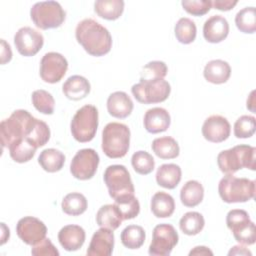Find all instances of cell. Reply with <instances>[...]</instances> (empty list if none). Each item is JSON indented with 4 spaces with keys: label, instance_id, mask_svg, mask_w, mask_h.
I'll use <instances>...</instances> for the list:
<instances>
[{
    "label": "cell",
    "instance_id": "obj_1",
    "mask_svg": "<svg viewBox=\"0 0 256 256\" xmlns=\"http://www.w3.org/2000/svg\"><path fill=\"white\" fill-rule=\"evenodd\" d=\"M43 121L33 117L27 110H15L0 124L2 147H9L14 141L26 139L36 148L40 147L43 137Z\"/></svg>",
    "mask_w": 256,
    "mask_h": 256
},
{
    "label": "cell",
    "instance_id": "obj_2",
    "mask_svg": "<svg viewBox=\"0 0 256 256\" xmlns=\"http://www.w3.org/2000/svg\"><path fill=\"white\" fill-rule=\"evenodd\" d=\"M75 36L77 42L92 56H104L111 50L110 32L94 19L86 18L80 21L76 26Z\"/></svg>",
    "mask_w": 256,
    "mask_h": 256
},
{
    "label": "cell",
    "instance_id": "obj_3",
    "mask_svg": "<svg viewBox=\"0 0 256 256\" xmlns=\"http://www.w3.org/2000/svg\"><path fill=\"white\" fill-rule=\"evenodd\" d=\"M256 148L250 145H237L221 151L217 156V164L221 172L234 174L242 168L256 169Z\"/></svg>",
    "mask_w": 256,
    "mask_h": 256
},
{
    "label": "cell",
    "instance_id": "obj_4",
    "mask_svg": "<svg viewBox=\"0 0 256 256\" xmlns=\"http://www.w3.org/2000/svg\"><path fill=\"white\" fill-rule=\"evenodd\" d=\"M130 145V130L127 125L118 122L108 123L102 131V150L109 158L124 157Z\"/></svg>",
    "mask_w": 256,
    "mask_h": 256
},
{
    "label": "cell",
    "instance_id": "obj_5",
    "mask_svg": "<svg viewBox=\"0 0 256 256\" xmlns=\"http://www.w3.org/2000/svg\"><path fill=\"white\" fill-rule=\"evenodd\" d=\"M218 192L226 203H243L255 197V181L226 174L218 184Z\"/></svg>",
    "mask_w": 256,
    "mask_h": 256
},
{
    "label": "cell",
    "instance_id": "obj_6",
    "mask_svg": "<svg viewBox=\"0 0 256 256\" xmlns=\"http://www.w3.org/2000/svg\"><path fill=\"white\" fill-rule=\"evenodd\" d=\"M98 128V110L94 105H84L74 114L70 129L73 138L85 143L91 141L96 134Z\"/></svg>",
    "mask_w": 256,
    "mask_h": 256
},
{
    "label": "cell",
    "instance_id": "obj_7",
    "mask_svg": "<svg viewBox=\"0 0 256 256\" xmlns=\"http://www.w3.org/2000/svg\"><path fill=\"white\" fill-rule=\"evenodd\" d=\"M30 17L37 28L47 30L60 27L65 20L66 13L58 2L42 1L31 7Z\"/></svg>",
    "mask_w": 256,
    "mask_h": 256
},
{
    "label": "cell",
    "instance_id": "obj_8",
    "mask_svg": "<svg viewBox=\"0 0 256 256\" xmlns=\"http://www.w3.org/2000/svg\"><path fill=\"white\" fill-rule=\"evenodd\" d=\"M134 98L142 104H154L165 101L171 92L170 84L164 79L141 80L131 88Z\"/></svg>",
    "mask_w": 256,
    "mask_h": 256
},
{
    "label": "cell",
    "instance_id": "obj_9",
    "mask_svg": "<svg viewBox=\"0 0 256 256\" xmlns=\"http://www.w3.org/2000/svg\"><path fill=\"white\" fill-rule=\"evenodd\" d=\"M227 227L232 230L234 238L242 245H252L256 241L255 224L249 214L242 209H233L226 216Z\"/></svg>",
    "mask_w": 256,
    "mask_h": 256
},
{
    "label": "cell",
    "instance_id": "obj_10",
    "mask_svg": "<svg viewBox=\"0 0 256 256\" xmlns=\"http://www.w3.org/2000/svg\"><path fill=\"white\" fill-rule=\"evenodd\" d=\"M111 198L116 199L127 194H134V185L130 174L124 165H110L106 168L103 175Z\"/></svg>",
    "mask_w": 256,
    "mask_h": 256
},
{
    "label": "cell",
    "instance_id": "obj_11",
    "mask_svg": "<svg viewBox=\"0 0 256 256\" xmlns=\"http://www.w3.org/2000/svg\"><path fill=\"white\" fill-rule=\"evenodd\" d=\"M179 236L171 224H158L153 229L149 254L152 256H167L177 245Z\"/></svg>",
    "mask_w": 256,
    "mask_h": 256
},
{
    "label": "cell",
    "instance_id": "obj_12",
    "mask_svg": "<svg viewBox=\"0 0 256 256\" xmlns=\"http://www.w3.org/2000/svg\"><path fill=\"white\" fill-rule=\"evenodd\" d=\"M99 161V155L94 149H81L72 158L70 172L78 180H89L95 175Z\"/></svg>",
    "mask_w": 256,
    "mask_h": 256
},
{
    "label": "cell",
    "instance_id": "obj_13",
    "mask_svg": "<svg viewBox=\"0 0 256 256\" xmlns=\"http://www.w3.org/2000/svg\"><path fill=\"white\" fill-rule=\"evenodd\" d=\"M68 69L66 58L57 52L46 53L40 61L39 74L41 79L50 84L59 82Z\"/></svg>",
    "mask_w": 256,
    "mask_h": 256
},
{
    "label": "cell",
    "instance_id": "obj_14",
    "mask_svg": "<svg viewBox=\"0 0 256 256\" xmlns=\"http://www.w3.org/2000/svg\"><path fill=\"white\" fill-rule=\"evenodd\" d=\"M43 35L28 26L20 28L14 35V45L17 51L25 57L36 55L43 47Z\"/></svg>",
    "mask_w": 256,
    "mask_h": 256
},
{
    "label": "cell",
    "instance_id": "obj_15",
    "mask_svg": "<svg viewBox=\"0 0 256 256\" xmlns=\"http://www.w3.org/2000/svg\"><path fill=\"white\" fill-rule=\"evenodd\" d=\"M16 233L24 243L33 246L46 237L47 227L38 218L26 216L18 221Z\"/></svg>",
    "mask_w": 256,
    "mask_h": 256
},
{
    "label": "cell",
    "instance_id": "obj_16",
    "mask_svg": "<svg viewBox=\"0 0 256 256\" xmlns=\"http://www.w3.org/2000/svg\"><path fill=\"white\" fill-rule=\"evenodd\" d=\"M201 131L207 141L221 143L230 136L231 126L225 117L221 115H211L204 121Z\"/></svg>",
    "mask_w": 256,
    "mask_h": 256
},
{
    "label": "cell",
    "instance_id": "obj_17",
    "mask_svg": "<svg viewBox=\"0 0 256 256\" xmlns=\"http://www.w3.org/2000/svg\"><path fill=\"white\" fill-rule=\"evenodd\" d=\"M114 248L113 230L101 227L92 236L87 255L89 256H109Z\"/></svg>",
    "mask_w": 256,
    "mask_h": 256
},
{
    "label": "cell",
    "instance_id": "obj_18",
    "mask_svg": "<svg viewBox=\"0 0 256 256\" xmlns=\"http://www.w3.org/2000/svg\"><path fill=\"white\" fill-rule=\"evenodd\" d=\"M171 123L169 112L162 107H154L145 112L143 124L147 132L157 134L166 131Z\"/></svg>",
    "mask_w": 256,
    "mask_h": 256
},
{
    "label": "cell",
    "instance_id": "obj_19",
    "mask_svg": "<svg viewBox=\"0 0 256 256\" xmlns=\"http://www.w3.org/2000/svg\"><path fill=\"white\" fill-rule=\"evenodd\" d=\"M229 33V24L226 18L221 15L209 17L203 25V36L207 42L220 43Z\"/></svg>",
    "mask_w": 256,
    "mask_h": 256
},
{
    "label": "cell",
    "instance_id": "obj_20",
    "mask_svg": "<svg viewBox=\"0 0 256 256\" xmlns=\"http://www.w3.org/2000/svg\"><path fill=\"white\" fill-rule=\"evenodd\" d=\"M86 234L84 229L79 225H66L58 233L60 245L66 251H76L80 249L85 242Z\"/></svg>",
    "mask_w": 256,
    "mask_h": 256
},
{
    "label": "cell",
    "instance_id": "obj_21",
    "mask_svg": "<svg viewBox=\"0 0 256 256\" xmlns=\"http://www.w3.org/2000/svg\"><path fill=\"white\" fill-rule=\"evenodd\" d=\"M133 102L127 93L116 91L109 95L107 99L108 113L115 118L123 119L128 117L133 110Z\"/></svg>",
    "mask_w": 256,
    "mask_h": 256
},
{
    "label": "cell",
    "instance_id": "obj_22",
    "mask_svg": "<svg viewBox=\"0 0 256 256\" xmlns=\"http://www.w3.org/2000/svg\"><path fill=\"white\" fill-rule=\"evenodd\" d=\"M62 90L68 99L78 101L85 98L90 93L91 86L85 77L72 75L64 82Z\"/></svg>",
    "mask_w": 256,
    "mask_h": 256
},
{
    "label": "cell",
    "instance_id": "obj_23",
    "mask_svg": "<svg viewBox=\"0 0 256 256\" xmlns=\"http://www.w3.org/2000/svg\"><path fill=\"white\" fill-rule=\"evenodd\" d=\"M203 75L204 78L210 83L223 84L230 78L231 67L224 60H211L205 65Z\"/></svg>",
    "mask_w": 256,
    "mask_h": 256
},
{
    "label": "cell",
    "instance_id": "obj_24",
    "mask_svg": "<svg viewBox=\"0 0 256 256\" xmlns=\"http://www.w3.org/2000/svg\"><path fill=\"white\" fill-rule=\"evenodd\" d=\"M181 168L174 164L168 163L161 165L156 172L157 184L166 189H174L181 181Z\"/></svg>",
    "mask_w": 256,
    "mask_h": 256
},
{
    "label": "cell",
    "instance_id": "obj_25",
    "mask_svg": "<svg viewBox=\"0 0 256 256\" xmlns=\"http://www.w3.org/2000/svg\"><path fill=\"white\" fill-rule=\"evenodd\" d=\"M122 220V215L115 204L101 206L96 214L97 225L110 230H116L121 225Z\"/></svg>",
    "mask_w": 256,
    "mask_h": 256
},
{
    "label": "cell",
    "instance_id": "obj_26",
    "mask_svg": "<svg viewBox=\"0 0 256 256\" xmlns=\"http://www.w3.org/2000/svg\"><path fill=\"white\" fill-rule=\"evenodd\" d=\"M151 211L157 218L170 217L175 210L174 198L163 191L156 192L151 199Z\"/></svg>",
    "mask_w": 256,
    "mask_h": 256
},
{
    "label": "cell",
    "instance_id": "obj_27",
    "mask_svg": "<svg viewBox=\"0 0 256 256\" xmlns=\"http://www.w3.org/2000/svg\"><path fill=\"white\" fill-rule=\"evenodd\" d=\"M204 198V188L196 180L187 181L180 191V200L186 207H195L199 205Z\"/></svg>",
    "mask_w": 256,
    "mask_h": 256
},
{
    "label": "cell",
    "instance_id": "obj_28",
    "mask_svg": "<svg viewBox=\"0 0 256 256\" xmlns=\"http://www.w3.org/2000/svg\"><path fill=\"white\" fill-rule=\"evenodd\" d=\"M38 163L46 172H58L64 166L65 155L60 150L55 148H47L40 153Z\"/></svg>",
    "mask_w": 256,
    "mask_h": 256
},
{
    "label": "cell",
    "instance_id": "obj_29",
    "mask_svg": "<svg viewBox=\"0 0 256 256\" xmlns=\"http://www.w3.org/2000/svg\"><path fill=\"white\" fill-rule=\"evenodd\" d=\"M151 148L155 155L161 159H174L178 157L180 152L177 141L170 136L154 139L151 144Z\"/></svg>",
    "mask_w": 256,
    "mask_h": 256
},
{
    "label": "cell",
    "instance_id": "obj_30",
    "mask_svg": "<svg viewBox=\"0 0 256 256\" xmlns=\"http://www.w3.org/2000/svg\"><path fill=\"white\" fill-rule=\"evenodd\" d=\"M96 14L106 20L118 19L124 11V1L122 0H97L94 3Z\"/></svg>",
    "mask_w": 256,
    "mask_h": 256
},
{
    "label": "cell",
    "instance_id": "obj_31",
    "mask_svg": "<svg viewBox=\"0 0 256 256\" xmlns=\"http://www.w3.org/2000/svg\"><path fill=\"white\" fill-rule=\"evenodd\" d=\"M10 157L17 163H25L30 161L35 153L36 147L26 139H19L14 141L9 147Z\"/></svg>",
    "mask_w": 256,
    "mask_h": 256
},
{
    "label": "cell",
    "instance_id": "obj_32",
    "mask_svg": "<svg viewBox=\"0 0 256 256\" xmlns=\"http://www.w3.org/2000/svg\"><path fill=\"white\" fill-rule=\"evenodd\" d=\"M88 203L86 197L78 192L67 194L61 203V208L64 213L71 216H78L83 214L87 209Z\"/></svg>",
    "mask_w": 256,
    "mask_h": 256
},
{
    "label": "cell",
    "instance_id": "obj_33",
    "mask_svg": "<svg viewBox=\"0 0 256 256\" xmlns=\"http://www.w3.org/2000/svg\"><path fill=\"white\" fill-rule=\"evenodd\" d=\"M205 225L204 217L201 213L196 211H190L185 213L180 221H179V227L181 231L189 236L197 235L200 233Z\"/></svg>",
    "mask_w": 256,
    "mask_h": 256
},
{
    "label": "cell",
    "instance_id": "obj_34",
    "mask_svg": "<svg viewBox=\"0 0 256 256\" xmlns=\"http://www.w3.org/2000/svg\"><path fill=\"white\" fill-rule=\"evenodd\" d=\"M122 244L128 249L140 248L146 238L144 229L139 225H128L123 229L120 235Z\"/></svg>",
    "mask_w": 256,
    "mask_h": 256
},
{
    "label": "cell",
    "instance_id": "obj_35",
    "mask_svg": "<svg viewBox=\"0 0 256 256\" xmlns=\"http://www.w3.org/2000/svg\"><path fill=\"white\" fill-rule=\"evenodd\" d=\"M115 200V205L119 209L123 220L133 219L138 216L140 212V204L134 194H127L120 196Z\"/></svg>",
    "mask_w": 256,
    "mask_h": 256
},
{
    "label": "cell",
    "instance_id": "obj_36",
    "mask_svg": "<svg viewBox=\"0 0 256 256\" xmlns=\"http://www.w3.org/2000/svg\"><path fill=\"white\" fill-rule=\"evenodd\" d=\"M174 32L176 39L182 44H190L192 43L197 34V28L194 23L189 18L183 17L180 18L174 27Z\"/></svg>",
    "mask_w": 256,
    "mask_h": 256
},
{
    "label": "cell",
    "instance_id": "obj_37",
    "mask_svg": "<svg viewBox=\"0 0 256 256\" xmlns=\"http://www.w3.org/2000/svg\"><path fill=\"white\" fill-rule=\"evenodd\" d=\"M235 24L243 33L252 34L256 31V9L255 7H245L235 16Z\"/></svg>",
    "mask_w": 256,
    "mask_h": 256
},
{
    "label": "cell",
    "instance_id": "obj_38",
    "mask_svg": "<svg viewBox=\"0 0 256 256\" xmlns=\"http://www.w3.org/2000/svg\"><path fill=\"white\" fill-rule=\"evenodd\" d=\"M32 104L37 111L45 115H51L54 112L55 100L53 96L46 90H35L31 96Z\"/></svg>",
    "mask_w": 256,
    "mask_h": 256
},
{
    "label": "cell",
    "instance_id": "obj_39",
    "mask_svg": "<svg viewBox=\"0 0 256 256\" xmlns=\"http://www.w3.org/2000/svg\"><path fill=\"white\" fill-rule=\"evenodd\" d=\"M131 164L135 172L140 175L150 174L155 167V161L151 154L146 151H137L131 157Z\"/></svg>",
    "mask_w": 256,
    "mask_h": 256
},
{
    "label": "cell",
    "instance_id": "obj_40",
    "mask_svg": "<svg viewBox=\"0 0 256 256\" xmlns=\"http://www.w3.org/2000/svg\"><path fill=\"white\" fill-rule=\"evenodd\" d=\"M256 120L254 116L242 115L234 123V135L237 138H250L255 133Z\"/></svg>",
    "mask_w": 256,
    "mask_h": 256
},
{
    "label": "cell",
    "instance_id": "obj_41",
    "mask_svg": "<svg viewBox=\"0 0 256 256\" xmlns=\"http://www.w3.org/2000/svg\"><path fill=\"white\" fill-rule=\"evenodd\" d=\"M167 65L163 61H151L143 66L140 75V81L164 79V77L167 75Z\"/></svg>",
    "mask_w": 256,
    "mask_h": 256
},
{
    "label": "cell",
    "instance_id": "obj_42",
    "mask_svg": "<svg viewBox=\"0 0 256 256\" xmlns=\"http://www.w3.org/2000/svg\"><path fill=\"white\" fill-rule=\"evenodd\" d=\"M184 10L194 16H202L209 12L212 7L210 0H183L181 2Z\"/></svg>",
    "mask_w": 256,
    "mask_h": 256
},
{
    "label": "cell",
    "instance_id": "obj_43",
    "mask_svg": "<svg viewBox=\"0 0 256 256\" xmlns=\"http://www.w3.org/2000/svg\"><path fill=\"white\" fill-rule=\"evenodd\" d=\"M31 254L33 256H58L59 251L51 242V240L45 237L43 240L33 245L31 249Z\"/></svg>",
    "mask_w": 256,
    "mask_h": 256
},
{
    "label": "cell",
    "instance_id": "obj_44",
    "mask_svg": "<svg viewBox=\"0 0 256 256\" xmlns=\"http://www.w3.org/2000/svg\"><path fill=\"white\" fill-rule=\"evenodd\" d=\"M238 3L237 0H214L212 5L215 9L220 11H229L231 10L236 4Z\"/></svg>",
    "mask_w": 256,
    "mask_h": 256
},
{
    "label": "cell",
    "instance_id": "obj_45",
    "mask_svg": "<svg viewBox=\"0 0 256 256\" xmlns=\"http://www.w3.org/2000/svg\"><path fill=\"white\" fill-rule=\"evenodd\" d=\"M12 59V51L10 45L1 39V64H5Z\"/></svg>",
    "mask_w": 256,
    "mask_h": 256
},
{
    "label": "cell",
    "instance_id": "obj_46",
    "mask_svg": "<svg viewBox=\"0 0 256 256\" xmlns=\"http://www.w3.org/2000/svg\"><path fill=\"white\" fill-rule=\"evenodd\" d=\"M189 255H213V252L205 246H196L190 252Z\"/></svg>",
    "mask_w": 256,
    "mask_h": 256
},
{
    "label": "cell",
    "instance_id": "obj_47",
    "mask_svg": "<svg viewBox=\"0 0 256 256\" xmlns=\"http://www.w3.org/2000/svg\"><path fill=\"white\" fill-rule=\"evenodd\" d=\"M228 255H249V256H251L252 253L244 246L237 245V246H234L231 248V250L228 252Z\"/></svg>",
    "mask_w": 256,
    "mask_h": 256
}]
</instances>
